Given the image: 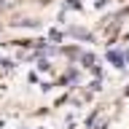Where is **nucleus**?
Here are the masks:
<instances>
[{"label":"nucleus","instance_id":"f257e3e1","mask_svg":"<svg viewBox=\"0 0 129 129\" xmlns=\"http://www.w3.org/2000/svg\"><path fill=\"white\" fill-rule=\"evenodd\" d=\"M108 59H110L116 67H124V59H126V54H121V51H110V54H108Z\"/></svg>","mask_w":129,"mask_h":129}]
</instances>
